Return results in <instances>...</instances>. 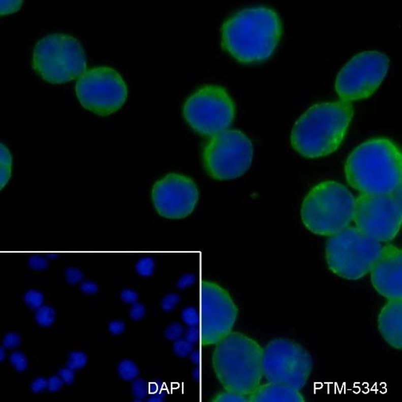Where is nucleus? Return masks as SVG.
Returning <instances> with one entry per match:
<instances>
[{
	"label": "nucleus",
	"instance_id": "obj_21",
	"mask_svg": "<svg viewBox=\"0 0 402 402\" xmlns=\"http://www.w3.org/2000/svg\"><path fill=\"white\" fill-rule=\"evenodd\" d=\"M118 376L124 381H133L139 375V369L133 361L124 359L118 366Z\"/></svg>",
	"mask_w": 402,
	"mask_h": 402
},
{
	"label": "nucleus",
	"instance_id": "obj_35",
	"mask_svg": "<svg viewBox=\"0 0 402 402\" xmlns=\"http://www.w3.org/2000/svg\"><path fill=\"white\" fill-rule=\"evenodd\" d=\"M146 307L140 303H135L130 310L129 315L132 320H140L146 315Z\"/></svg>",
	"mask_w": 402,
	"mask_h": 402
},
{
	"label": "nucleus",
	"instance_id": "obj_40",
	"mask_svg": "<svg viewBox=\"0 0 402 402\" xmlns=\"http://www.w3.org/2000/svg\"><path fill=\"white\" fill-rule=\"evenodd\" d=\"M75 370L70 368H62L58 372L59 376L61 378L63 382L67 385H72L74 382Z\"/></svg>",
	"mask_w": 402,
	"mask_h": 402
},
{
	"label": "nucleus",
	"instance_id": "obj_38",
	"mask_svg": "<svg viewBox=\"0 0 402 402\" xmlns=\"http://www.w3.org/2000/svg\"><path fill=\"white\" fill-rule=\"evenodd\" d=\"M48 265H49L48 261L42 257H32L31 259H29V267L35 269V270H42V269H46Z\"/></svg>",
	"mask_w": 402,
	"mask_h": 402
},
{
	"label": "nucleus",
	"instance_id": "obj_5",
	"mask_svg": "<svg viewBox=\"0 0 402 402\" xmlns=\"http://www.w3.org/2000/svg\"><path fill=\"white\" fill-rule=\"evenodd\" d=\"M355 199L346 186L326 180L313 187L303 200L300 217L312 233L331 236L353 221Z\"/></svg>",
	"mask_w": 402,
	"mask_h": 402
},
{
	"label": "nucleus",
	"instance_id": "obj_19",
	"mask_svg": "<svg viewBox=\"0 0 402 402\" xmlns=\"http://www.w3.org/2000/svg\"><path fill=\"white\" fill-rule=\"evenodd\" d=\"M0 160H1L0 184H1V190H3L11 179V171H12V155L9 148L4 143H1L0 145Z\"/></svg>",
	"mask_w": 402,
	"mask_h": 402
},
{
	"label": "nucleus",
	"instance_id": "obj_28",
	"mask_svg": "<svg viewBox=\"0 0 402 402\" xmlns=\"http://www.w3.org/2000/svg\"><path fill=\"white\" fill-rule=\"evenodd\" d=\"M193 347V344L185 338H179L173 344V351L177 356L186 357L191 352Z\"/></svg>",
	"mask_w": 402,
	"mask_h": 402
},
{
	"label": "nucleus",
	"instance_id": "obj_42",
	"mask_svg": "<svg viewBox=\"0 0 402 402\" xmlns=\"http://www.w3.org/2000/svg\"><path fill=\"white\" fill-rule=\"evenodd\" d=\"M108 330L112 335H120L125 330V324L121 320H112L108 324Z\"/></svg>",
	"mask_w": 402,
	"mask_h": 402
},
{
	"label": "nucleus",
	"instance_id": "obj_26",
	"mask_svg": "<svg viewBox=\"0 0 402 402\" xmlns=\"http://www.w3.org/2000/svg\"><path fill=\"white\" fill-rule=\"evenodd\" d=\"M181 318L189 327H197L199 324V313L197 307L189 306L181 313Z\"/></svg>",
	"mask_w": 402,
	"mask_h": 402
},
{
	"label": "nucleus",
	"instance_id": "obj_16",
	"mask_svg": "<svg viewBox=\"0 0 402 402\" xmlns=\"http://www.w3.org/2000/svg\"><path fill=\"white\" fill-rule=\"evenodd\" d=\"M374 288L388 300H402V252L393 245L382 246L370 269Z\"/></svg>",
	"mask_w": 402,
	"mask_h": 402
},
{
	"label": "nucleus",
	"instance_id": "obj_45",
	"mask_svg": "<svg viewBox=\"0 0 402 402\" xmlns=\"http://www.w3.org/2000/svg\"><path fill=\"white\" fill-rule=\"evenodd\" d=\"M163 400H164V397H161V396H155V397H152L148 399V401L159 402L163 401Z\"/></svg>",
	"mask_w": 402,
	"mask_h": 402
},
{
	"label": "nucleus",
	"instance_id": "obj_25",
	"mask_svg": "<svg viewBox=\"0 0 402 402\" xmlns=\"http://www.w3.org/2000/svg\"><path fill=\"white\" fill-rule=\"evenodd\" d=\"M10 362L14 369L18 372H23L27 368V358L26 355L21 351H14L13 353L10 355Z\"/></svg>",
	"mask_w": 402,
	"mask_h": 402
},
{
	"label": "nucleus",
	"instance_id": "obj_32",
	"mask_svg": "<svg viewBox=\"0 0 402 402\" xmlns=\"http://www.w3.org/2000/svg\"><path fill=\"white\" fill-rule=\"evenodd\" d=\"M180 297L177 293H169L162 300V310L165 312H171L180 302Z\"/></svg>",
	"mask_w": 402,
	"mask_h": 402
},
{
	"label": "nucleus",
	"instance_id": "obj_20",
	"mask_svg": "<svg viewBox=\"0 0 402 402\" xmlns=\"http://www.w3.org/2000/svg\"><path fill=\"white\" fill-rule=\"evenodd\" d=\"M56 313L51 306L42 305L36 310L35 320L37 324L43 328L53 325L56 320Z\"/></svg>",
	"mask_w": 402,
	"mask_h": 402
},
{
	"label": "nucleus",
	"instance_id": "obj_27",
	"mask_svg": "<svg viewBox=\"0 0 402 402\" xmlns=\"http://www.w3.org/2000/svg\"><path fill=\"white\" fill-rule=\"evenodd\" d=\"M154 261L149 258L142 259L137 262L136 271L142 277H149L153 274L154 270Z\"/></svg>",
	"mask_w": 402,
	"mask_h": 402
},
{
	"label": "nucleus",
	"instance_id": "obj_18",
	"mask_svg": "<svg viewBox=\"0 0 402 402\" xmlns=\"http://www.w3.org/2000/svg\"><path fill=\"white\" fill-rule=\"evenodd\" d=\"M250 402H304L305 398L300 390L267 382L259 386L249 395Z\"/></svg>",
	"mask_w": 402,
	"mask_h": 402
},
{
	"label": "nucleus",
	"instance_id": "obj_33",
	"mask_svg": "<svg viewBox=\"0 0 402 402\" xmlns=\"http://www.w3.org/2000/svg\"><path fill=\"white\" fill-rule=\"evenodd\" d=\"M65 274H66V281L71 285L77 284L84 279L83 272L77 268H67L65 272Z\"/></svg>",
	"mask_w": 402,
	"mask_h": 402
},
{
	"label": "nucleus",
	"instance_id": "obj_22",
	"mask_svg": "<svg viewBox=\"0 0 402 402\" xmlns=\"http://www.w3.org/2000/svg\"><path fill=\"white\" fill-rule=\"evenodd\" d=\"M214 402H248L249 396L237 392L224 389V391L218 392L211 399Z\"/></svg>",
	"mask_w": 402,
	"mask_h": 402
},
{
	"label": "nucleus",
	"instance_id": "obj_6",
	"mask_svg": "<svg viewBox=\"0 0 402 402\" xmlns=\"http://www.w3.org/2000/svg\"><path fill=\"white\" fill-rule=\"evenodd\" d=\"M32 68L42 80L52 84L77 80L87 70L82 43L66 34L46 35L34 48Z\"/></svg>",
	"mask_w": 402,
	"mask_h": 402
},
{
	"label": "nucleus",
	"instance_id": "obj_10",
	"mask_svg": "<svg viewBox=\"0 0 402 402\" xmlns=\"http://www.w3.org/2000/svg\"><path fill=\"white\" fill-rule=\"evenodd\" d=\"M77 100L84 109L99 116H109L123 107L128 85L120 73L107 66L86 70L75 87Z\"/></svg>",
	"mask_w": 402,
	"mask_h": 402
},
{
	"label": "nucleus",
	"instance_id": "obj_29",
	"mask_svg": "<svg viewBox=\"0 0 402 402\" xmlns=\"http://www.w3.org/2000/svg\"><path fill=\"white\" fill-rule=\"evenodd\" d=\"M184 332V327L179 323H173L168 326L164 331L166 339L169 341H176L180 338Z\"/></svg>",
	"mask_w": 402,
	"mask_h": 402
},
{
	"label": "nucleus",
	"instance_id": "obj_8",
	"mask_svg": "<svg viewBox=\"0 0 402 402\" xmlns=\"http://www.w3.org/2000/svg\"><path fill=\"white\" fill-rule=\"evenodd\" d=\"M254 159V145L249 137L237 129H227L204 143L202 164L208 177L230 180L242 177Z\"/></svg>",
	"mask_w": 402,
	"mask_h": 402
},
{
	"label": "nucleus",
	"instance_id": "obj_31",
	"mask_svg": "<svg viewBox=\"0 0 402 402\" xmlns=\"http://www.w3.org/2000/svg\"><path fill=\"white\" fill-rule=\"evenodd\" d=\"M1 4V9H0V13H1V15L4 16V15H10V14H14L17 11H19L20 8H22V4H23V1L20 0V1H1L0 2Z\"/></svg>",
	"mask_w": 402,
	"mask_h": 402
},
{
	"label": "nucleus",
	"instance_id": "obj_7",
	"mask_svg": "<svg viewBox=\"0 0 402 402\" xmlns=\"http://www.w3.org/2000/svg\"><path fill=\"white\" fill-rule=\"evenodd\" d=\"M382 249L379 241L357 228L348 227L329 236L326 242V261L338 277L359 280L369 273Z\"/></svg>",
	"mask_w": 402,
	"mask_h": 402
},
{
	"label": "nucleus",
	"instance_id": "obj_12",
	"mask_svg": "<svg viewBox=\"0 0 402 402\" xmlns=\"http://www.w3.org/2000/svg\"><path fill=\"white\" fill-rule=\"evenodd\" d=\"M389 66V57L382 52L358 53L338 72L335 82L337 95L348 103L369 98L383 82Z\"/></svg>",
	"mask_w": 402,
	"mask_h": 402
},
{
	"label": "nucleus",
	"instance_id": "obj_14",
	"mask_svg": "<svg viewBox=\"0 0 402 402\" xmlns=\"http://www.w3.org/2000/svg\"><path fill=\"white\" fill-rule=\"evenodd\" d=\"M199 324L200 342L215 345L231 333L238 310L228 290L215 282L204 281L200 286Z\"/></svg>",
	"mask_w": 402,
	"mask_h": 402
},
{
	"label": "nucleus",
	"instance_id": "obj_13",
	"mask_svg": "<svg viewBox=\"0 0 402 402\" xmlns=\"http://www.w3.org/2000/svg\"><path fill=\"white\" fill-rule=\"evenodd\" d=\"M313 369L310 352L286 338L270 341L263 351V376L267 382L302 389Z\"/></svg>",
	"mask_w": 402,
	"mask_h": 402
},
{
	"label": "nucleus",
	"instance_id": "obj_36",
	"mask_svg": "<svg viewBox=\"0 0 402 402\" xmlns=\"http://www.w3.org/2000/svg\"><path fill=\"white\" fill-rule=\"evenodd\" d=\"M64 384L65 382L60 376L53 375L48 380L47 389L50 393H56L63 387Z\"/></svg>",
	"mask_w": 402,
	"mask_h": 402
},
{
	"label": "nucleus",
	"instance_id": "obj_44",
	"mask_svg": "<svg viewBox=\"0 0 402 402\" xmlns=\"http://www.w3.org/2000/svg\"><path fill=\"white\" fill-rule=\"evenodd\" d=\"M193 281H194V277H193V275H184L179 280L177 286L180 289H184V288L191 286L193 284Z\"/></svg>",
	"mask_w": 402,
	"mask_h": 402
},
{
	"label": "nucleus",
	"instance_id": "obj_4",
	"mask_svg": "<svg viewBox=\"0 0 402 402\" xmlns=\"http://www.w3.org/2000/svg\"><path fill=\"white\" fill-rule=\"evenodd\" d=\"M263 348L255 339L231 331L215 344L212 366L224 389L248 395L263 377Z\"/></svg>",
	"mask_w": 402,
	"mask_h": 402
},
{
	"label": "nucleus",
	"instance_id": "obj_34",
	"mask_svg": "<svg viewBox=\"0 0 402 402\" xmlns=\"http://www.w3.org/2000/svg\"><path fill=\"white\" fill-rule=\"evenodd\" d=\"M21 341L22 338L20 335H18V333L11 331L6 334L3 341V345L4 348L8 349H13L21 344Z\"/></svg>",
	"mask_w": 402,
	"mask_h": 402
},
{
	"label": "nucleus",
	"instance_id": "obj_39",
	"mask_svg": "<svg viewBox=\"0 0 402 402\" xmlns=\"http://www.w3.org/2000/svg\"><path fill=\"white\" fill-rule=\"evenodd\" d=\"M48 381L45 378H37L30 385L31 391L35 393H41L47 388Z\"/></svg>",
	"mask_w": 402,
	"mask_h": 402
},
{
	"label": "nucleus",
	"instance_id": "obj_2",
	"mask_svg": "<svg viewBox=\"0 0 402 402\" xmlns=\"http://www.w3.org/2000/svg\"><path fill=\"white\" fill-rule=\"evenodd\" d=\"M353 116L351 103L341 100L314 104L293 125L292 147L305 159L331 154L344 142Z\"/></svg>",
	"mask_w": 402,
	"mask_h": 402
},
{
	"label": "nucleus",
	"instance_id": "obj_46",
	"mask_svg": "<svg viewBox=\"0 0 402 402\" xmlns=\"http://www.w3.org/2000/svg\"><path fill=\"white\" fill-rule=\"evenodd\" d=\"M6 356H7V354H6L5 349L2 347L0 348V361L3 362L6 359Z\"/></svg>",
	"mask_w": 402,
	"mask_h": 402
},
{
	"label": "nucleus",
	"instance_id": "obj_17",
	"mask_svg": "<svg viewBox=\"0 0 402 402\" xmlns=\"http://www.w3.org/2000/svg\"><path fill=\"white\" fill-rule=\"evenodd\" d=\"M378 328L389 346L401 350L402 300H388L378 317Z\"/></svg>",
	"mask_w": 402,
	"mask_h": 402
},
{
	"label": "nucleus",
	"instance_id": "obj_37",
	"mask_svg": "<svg viewBox=\"0 0 402 402\" xmlns=\"http://www.w3.org/2000/svg\"><path fill=\"white\" fill-rule=\"evenodd\" d=\"M120 298L126 304H133L136 303L137 300L139 299V294L134 290L127 289V290H123L121 292Z\"/></svg>",
	"mask_w": 402,
	"mask_h": 402
},
{
	"label": "nucleus",
	"instance_id": "obj_43",
	"mask_svg": "<svg viewBox=\"0 0 402 402\" xmlns=\"http://www.w3.org/2000/svg\"><path fill=\"white\" fill-rule=\"evenodd\" d=\"M185 339L194 344L197 341H200V331L197 327H190L185 332Z\"/></svg>",
	"mask_w": 402,
	"mask_h": 402
},
{
	"label": "nucleus",
	"instance_id": "obj_3",
	"mask_svg": "<svg viewBox=\"0 0 402 402\" xmlns=\"http://www.w3.org/2000/svg\"><path fill=\"white\" fill-rule=\"evenodd\" d=\"M344 172L348 184L362 194H389L401 187V151L390 139H369L351 152Z\"/></svg>",
	"mask_w": 402,
	"mask_h": 402
},
{
	"label": "nucleus",
	"instance_id": "obj_30",
	"mask_svg": "<svg viewBox=\"0 0 402 402\" xmlns=\"http://www.w3.org/2000/svg\"><path fill=\"white\" fill-rule=\"evenodd\" d=\"M131 389L135 398H138V400H143L144 397H146L147 395V382L142 379H137L133 382Z\"/></svg>",
	"mask_w": 402,
	"mask_h": 402
},
{
	"label": "nucleus",
	"instance_id": "obj_1",
	"mask_svg": "<svg viewBox=\"0 0 402 402\" xmlns=\"http://www.w3.org/2000/svg\"><path fill=\"white\" fill-rule=\"evenodd\" d=\"M223 48L243 65L259 64L271 57L283 34L277 11L265 6L244 8L230 15L221 27Z\"/></svg>",
	"mask_w": 402,
	"mask_h": 402
},
{
	"label": "nucleus",
	"instance_id": "obj_11",
	"mask_svg": "<svg viewBox=\"0 0 402 402\" xmlns=\"http://www.w3.org/2000/svg\"><path fill=\"white\" fill-rule=\"evenodd\" d=\"M353 221L358 229L375 240L394 239L401 228V187L389 194L359 196L355 200Z\"/></svg>",
	"mask_w": 402,
	"mask_h": 402
},
{
	"label": "nucleus",
	"instance_id": "obj_23",
	"mask_svg": "<svg viewBox=\"0 0 402 402\" xmlns=\"http://www.w3.org/2000/svg\"><path fill=\"white\" fill-rule=\"evenodd\" d=\"M87 363V356L82 351H71L68 357L67 367L73 370L83 369Z\"/></svg>",
	"mask_w": 402,
	"mask_h": 402
},
{
	"label": "nucleus",
	"instance_id": "obj_9",
	"mask_svg": "<svg viewBox=\"0 0 402 402\" xmlns=\"http://www.w3.org/2000/svg\"><path fill=\"white\" fill-rule=\"evenodd\" d=\"M184 120L202 136H213L229 128L236 115L233 99L225 87L207 84L197 88L183 105Z\"/></svg>",
	"mask_w": 402,
	"mask_h": 402
},
{
	"label": "nucleus",
	"instance_id": "obj_41",
	"mask_svg": "<svg viewBox=\"0 0 402 402\" xmlns=\"http://www.w3.org/2000/svg\"><path fill=\"white\" fill-rule=\"evenodd\" d=\"M80 291L85 294H96L98 293L99 287L96 282L86 281L80 285Z\"/></svg>",
	"mask_w": 402,
	"mask_h": 402
},
{
	"label": "nucleus",
	"instance_id": "obj_15",
	"mask_svg": "<svg viewBox=\"0 0 402 402\" xmlns=\"http://www.w3.org/2000/svg\"><path fill=\"white\" fill-rule=\"evenodd\" d=\"M200 193L196 182L181 173H170L155 181L151 198L155 210L168 220H181L192 213Z\"/></svg>",
	"mask_w": 402,
	"mask_h": 402
},
{
	"label": "nucleus",
	"instance_id": "obj_24",
	"mask_svg": "<svg viewBox=\"0 0 402 402\" xmlns=\"http://www.w3.org/2000/svg\"><path fill=\"white\" fill-rule=\"evenodd\" d=\"M24 302L31 310H38L44 302V295L36 290H28L23 297Z\"/></svg>",
	"mask_w": 402,
	"mask_h": 402
}]
</instances>
